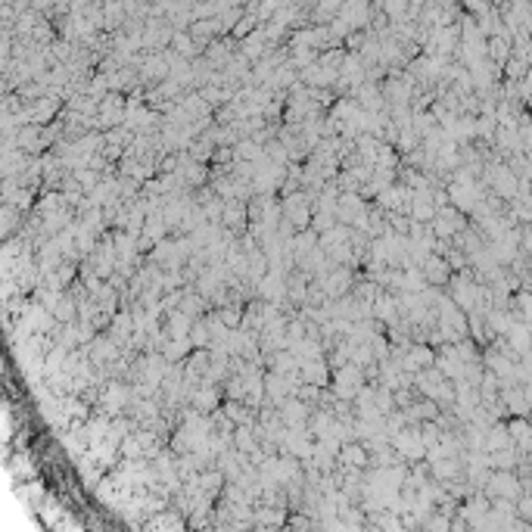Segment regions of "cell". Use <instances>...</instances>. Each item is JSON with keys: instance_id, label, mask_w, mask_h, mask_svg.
I'll return each instance as SVG.
<instances>
[{"instance_id": "6da1fadb", "label": "cell", "mask_w": 532, "mask_h": 532, "mask_svg": "<svg viewBox=\"0 0 532 532\" xmlns=\"http://www.w3.org/2000/svg\"><path fill=\"white\" fill-rule=\"evenodd\" d=\"M364 377H367V374H361V367H358L355 361L349 364V367H339L337 371V386H333V392H337V398H355L358 392H361V383H364Z\"/></svg>"}, {"instance_id": "7a4b0ae2", "label": "cell", "mask_w": 532, "mask_h": 532, "mask_svg": "<svg viewBox=\"0 0 532 532\" xmlns=\"http://www.w3.org/2000/svg\"><path fill=\"white\" fill-rule=\"evenodd\" d=\"M398 361H402V367L408 374H420V371H426V367L436 364V352H433L430 346H411Z\"/></svg>"}, {"instance_id": "3957f363", "label": "cell", "mask_w": 532, "mask_h": 532, "mask_svg": "<svg viewBox=\"0 0 532 532\" xmlns=\"http://www.w3.org/2000/svg\"><path fill=\"white\" fill-rule=\"evenodd\" d=\"M321 287H324V293H327V299H343V296H349V290H352V277L346 268H339V271H333V274H321Z\"/></svg>"}, {"instance_id": "277c9868", "label": "cell", "mask_w": 532, "mask_h": 532, "mask_svg": "<svg viewBox=\"0 0 532 532\" xmlns=\"http://www.w3.org/2000/svg\"><path fill=\"white\" fill-rule=\"evenodd\" d=\"M489 495H492V498H517L520 485H517V479H513V473L511 470L492 473V479H489Z\"/></svg>"}, {"instance_id": "5b68a950", "label": "cell", "mask_w": 532, "mask_h": 532, "mask_svg": "<svg viewBox=\"0 0 532 532\" xmlns=\"http://www.w3.org/2000/svg\"><path fill=\"white\" fill-rule=\"evenodd\" d=\"M287 206V218H290V224H309V218H311V212H309V200L305 196H290V200L283 202Z\"/></svg>"}, {"instance_id": "8992f818", "label": "cell", "mask_w": 532, "mask_h": 532, "mask_svg": "<svg viewBox=\"0 0 532 532\" xmlns=\"http://www.w3.org/2000/svg\"><path fill=\"white\" fill-rule=\"evenodd\" d=\"M193 404L200 408L202 414H209L218 408V389L212 383H200V389L193 392Z\"/></svg>"}, {"instance_id": "52a82bcc", "label": "cell", "mask_w": 532, "mask_h": 532, "mask_svg": "<svg viewBox=\"0 0 532 532\" xmlns=\"http://www.w3.org/2000/svg\"><path fill=\"white\" fill-rule=\"evenodd\" d=\"M507 339H511V352L513 355H523L532 343V333L526 324H511V330H507Z\"/></svg>"}, {"instance_id": "ba28073f", "label": "cell", "mask_w": 532, "mask_h": 532, "mask_svg": "<svg viewBox=\"0 0 532 532\" xmlns=\"http://www.w3.org/2000/svg\"><path fill=\"white\" fill-rule=\"evenodd\" d=\"M501 398H505V404L513 414H529V396H526L523 389H513L511 386V389H505V396Z\"/></svg>"}, {"instance_id": "9c48e42d", "label": "cell", "mask_w": 532, "mask_h": 532, "mask_svg": "<svg viewBox=\"0 0 532 532\" xmlns=\"http://www.w3.org/2000/svg\"><path fill=\"white\" fill-rule=\"evenodd\" d=\"M234 445H237V452L240 455H246V452H256V436H252V430L250 426H237L234 430Z\"/></svg>"}, {"instance_id": "30bf717a", "label": "cell", "mask_w": 532, "mask_h": 532, "mask_svg": "<svg viewBox=\"0 0 532 532\" xmlns=\"http://www.w3.org/2000/svg\"><path fill=\"white\" fill-rule=\"evenodd\" d=\"M507 433H511V439L517 445H526V448L532 445V424H526V420H513V424L507 426Z\"/></svg>"}, {"instance_id": "8fae6325", "label": "cell", "mask_w": 532, "mask_h": 532, "mask_svg": "<svg viewBox=\"0 0 532 532\" xmlns=\"http://www.w3.org/2000/svg\"><path fill=\"white\" fill-rule=\"evenodd\" d=\"M495 190H498L501 196H513V193H517V178H513L511 171L498 169V171H495Z\"/></svg>"}, {"instance_id": "7c38bea8", "label": "cell", "mask_w": 532, "mask_h": 532, "mask_svg": "<svg viewBox=\"0 0 532 532\" xmlns=\"http://www.w3.org/2000/svg\"><path fill=\"white\" fill-rule=\"evenodd\" d=\"M489 367H492L498 377H511L513 374V358H505L501 352H492V355H489Z\"/></svg>"}, {"instance_id": "4fadbf2b", "label": "cell", "mask_w": 532, "mask_h": 532, "mask_svg": "<svg viewBox=\"0 0 532 532\" xmlns=\"http://www.w3.org/2000/svg\"><path fill=\"white\" fill-rule=\"evenodd\" d=\"M224 414H228L234 424H250L252 420V408L246 411V404H240V402H228L224 404Z\"/></svg>"}, {"instance_id": "5bb4252c", "label": "cell", "mask_w": 532, "mask_h": 532, "mask_svg": "<svg viewBox=\"0 0 532 532\" xmlns=\"http://www.w3.org/2000/svg\"><path fill=\"white\" fill-rule=\"evenodd\" d=\"M184 181L187 184H202L206 181V169L196 162H184Z\"/></svg>"}, {"instance_id": "9a60e30c", "label": "cell", "mask_w": 532, "mask_h": 532, "mask_svg": "<svg viewBox=\"0 0 532 532\" xmlns=\"http://www.w3.org/2000/svg\"><path fill=\"white\" fill-rule=\"evenodd\" d=\"M202 305H206V299L187 296V299L181 302V311H184V315H190V317H196V315H202Z\"/></svg>"}, {"instance_id": "2e32d148", "label": "cell", "mask_w": 532, "mask_h": 532, "mask_svg": "<svg viewBox=\"0 0 532 532\" xmlns=\"http://www.w3.org/2000/svg\"><path fill=\"white\" fill-rule=\"evenodd\" d=\"M218 315H221V321H224V324H228L230 330H234L237 324H240V317H243V311H240V309H234V305H228V309H221V311H218Z\"/></svg>"}, {"instance_id": "e0dca14e", "label": "cell", "mask_w": 532, "mask_h": 532, "mask_svg": "<svg viewBox=\"0 0 532 532\" xmlns=\"http://www.w3.org/2000/svg\"><path fill=\"white\" fill-rule=\"evenodd\" d=\"M517 305H520V311H523L526 321H532V293H520V296H517Z\"/></svg>"}, {"instance_id": "ac0fdd59", "label": "cell", "mask_w": 532, "mask_h": 532, "mask_svg": "<svg viewBox=\"0 0 532 532\" xmlns=\"http://www.w3.org/2000/svg\"><path fill=\"white\" fill-rule=\"evenodd\" d=\"M149 526H184V523L175 517V513H162L159 520H149Z\"/></svg>"}, {"instance_id": "d6986e66", "label": "cell", "mask_w": 532, "mask_h": 532, "mask_svg": "<svg viewBox=\"0 0 532 532\" xmlns=\"http://www.w3.org/2000/svg\"><path fill=\"white\" fill-rule=\"evenodd\" d=\"M523 250L532 252V230H529V234H523Z\"/></svg>"}]
</instances>
